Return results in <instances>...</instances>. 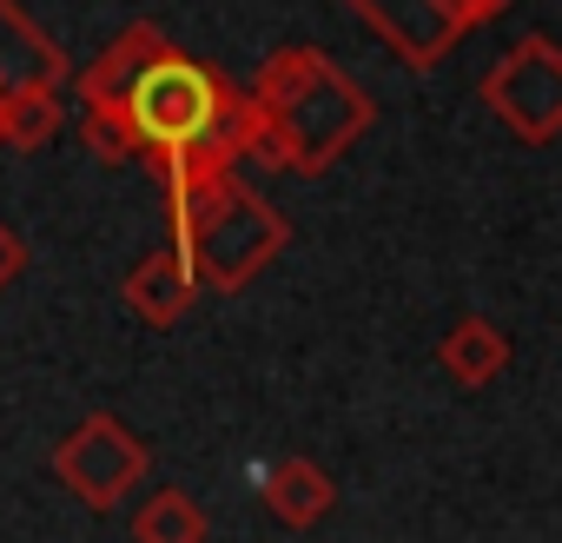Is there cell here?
I'll use <instances>...</instances> for the list:
<instances>
[{
    "label": "cell",
    "mask_w": 562,
    "mask_h": 543,
    "mask_svg": "<svg viewBox=\"0 0 562 543\" xmlns=\"http://www.w3.org/2000/svg\"><path fill=\"white\" fill-rule=\"evenodd\" d=\"M67 80H74V67H67L60 41L27 21L21 0H0V93H14V87H67Z\"/></svg>",
    "instance_id": "ba28073f"
},
{
    "label": "cell",
    "mask_w": 562,
    "mask_h": 543,
    "mask_svg": "<svg viewBox=\"0 0 562 543\" xmlns=\"http://www.w3.org/2000/svg\"><path fill=\"white\" fill-rule=\"evenodd\" d=\"M218 74L205 60H186L179 47L153 54L133 80V100H126V120H133V140H139V159H159V153H179L218 107Z\"/></svg>",
    "instance_id": "3957f363"
},
{
    "label": "cell",
    "mask_w": 562,
    "mask_h": 543,
    "mask_svg": "<svg viewBox=\"0 0 562 543\" xmlns=\"http://www.w3.org/2000/svg\"><path fill=\"white\" fill-rule=\"evenodd\" d=\"M483 107L522 140V146H549L562 133V47L549 34L516 41L490 74H483Z\"/></svg>",
    "instance_id": "5b68a950"
},
{
    "label": "cell",
    "mask_w": 562,
    "mask_h": 543,
    "mask_svg": "<svg viewBox=\"0 0 562 543\" xmlns=\"http://www.w3.org/2000/svg\"><path fill=\"white\" fill-rule=\"evenodd\" d=\"M21 265H27V245L14 239V225H0V286H14Z\"/></svg>",
    "instance_id": "5bb4252c"
},
{
    "label": "cell",
    "mask_w": 562,
    "mask_h": 543,
    "mask_svg": "<svg viewBox=\"0 0 562 543\" xmlns=\"http://www.w3.org/2000/svg\"><path fill=\"white\" fill-rule=\"evenodd\" d=\"M258 490L271 503V517L285 523V530H312L331 503H338V484L312 464V457H278L258 470Z\"/></svg>",
    "instance_id": "30bf717a"
},
{
    "label": "cell",
    "mask_w": 562,
    "mask_h": 543,
    "mask_svg": "<svg viewBox=\"0 0 562 543\" xmlns=\"http://www.w3.org/2000/svg\"><path fill=\"white\" fill-rule=\"evenodd\" d=\"M146 464H153V451L120 424V418H87V424H74L67 437H60V451H54V470H60V484L87 503V510H113L120 497H133L139 490V477H146Z\"/></svg>",
    "instance_id": "52a82bcc"
},
{
    "label": "cell",
    "mask_w": 562,
    "mask_h": 543,
    "mask_svg": "<svg viewBox=\"0 0 562 543\" xmlns=\"http://www.w3.org/2000/svg\"><path fill=\"white\" fill-rule=\"evenodd\" d=\"M212 523H205V510L186 497V490H159V497H146V510L133 517V543H199Z\"/></svg>",
    "instance_id": "4fadbf2b"
},
{
    "label": "cell",
    "mask_w": 562,
    "mask_h": 543,
    "mask_svg": "<svg viewBox=\"0 0 562 543\" xmlns=\"http://www.w3.org/2000/svg\"><path fill=\"white\" fill-rule=\"evenodd\" d=\"M172 206V245L192 265V279L212 292H245L258 272L285 252V212H271L245 179L218 173L205 186L166 192Z\"/></svg>",
    "instance_id": "7a4b0ae2"
},
{
    "label": "cell",
    "mask_w": 562,
    "mask_h": 543,
    "mask_svg": "<svg viewBox=\"0 0 562 543\" xmlns=\"http://www.w3.org/2000/svg\"><path fill=\"white\" fill-rule=\"evenodd\" d=\"M192 299H199V279L179 258V245H166V252H153L126 272V312L146 319V325H179L192 312Z\"/></svg>",
    "instance_id": "9c48e42d"
},
{
    "label": "cell",
    "mask_w": 562,
    "mask_h": 543,
    "mask_svg": "<svg viewBox=\"0 0 562 543\" xmlns=\"http://www.w3.org/2000/svg\"><path fill=\"white\" fill-rule=\"evenodd\" d=\"M67 126L60 87H14L0 100V146H47Z\"/></svg>",
    "instance_id": "7c38bea8"
},
{
    "label": "cell",
    "mask_w": 562,
    "mask_h": 543,
    "mask_svg": "<svg viewBox=\"0 0 562 543\" xmlns=\"http://www.w3.org/2000/svg\"><path fill=\"white\" fill-rule=\"evenodd\" d=\"M245 100H251V153L285 173L338 166L378 120L371 93L318 47H278Z\"/></svg>",
    "instance_id": "6da1fadb"
},
{
    "label": "cell",
    "mask_w": 562,
    "mask_h": 543,
    "mask_svg": "<svg viewBox=\"0 0 562 543\" xmlns=\"http://www.w3.org/2000/svg\"><path fill=\"white\" fill-rule=\"evenodd\" d=\"M509 365V332L490 325V319H457L437 345V372L457 385V391H483L496 372Z\"/></svg>",
    "instance_id": "8fae6325"
},
{
    "label": "cell",
    "mask_w": 562,
    "mask_h": 543,
    "mask_svg": "<svg viewBox=\"0 0 562 543\" xmlns=\"http://www.w3.org/2000/svg\"><path fill=\"white\" fill-rule=\"evenodd\" d=\"M172 41L153 27V21H126L106 54L74 80L80 87V140L100 153V159H139V140H133V120H126V100H133V80L153 54H166Z\"/></svg>",
    "instance_id": "277c9868"
},
{
    "label": "cell",
    "mask_w": 562,
    "mask_h": 543,
    "mask_svg": "<svg viewBox=\"0 0 562 543\" xmlns=\"http://www.w3.org/2000/svg\"><path fill=\"white\" fill-rule=\"evenodd\" d=\"M345 8L417 74H430L463 34H476L483 21H496L509 0H345Z\"/></svg>",
    "instance_id": "8992f818"
}]
</instances>
